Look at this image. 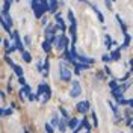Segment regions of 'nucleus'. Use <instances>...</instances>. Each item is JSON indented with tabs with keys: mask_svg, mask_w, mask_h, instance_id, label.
I'll return each mask as SVG.
<instances>
[{
	"mask_svg": "<svg viewBox=\"0 0 133 133\" xmlns=\"http://www.w3.org/2000/svg\"><path fill=\"white\" fill-rule=\"evenodd\" d=\"M3 44H5V47H6V49H8L9 45H11V42H9V39H5V41H3Z\"/></svg>",
	"mask_w": 133,
	"mask_h": 133,
	"instance_id": "cd10ccee",
	"label": "nucleus"
},
{
	"mask_svg": "<svg viewBox=\"0 0 133 133\" xmlns=\"http://www.w3.org/2000/svg\"><path fill=\"white\" fill-rule=\"evenodd\" d=\"M130 39H132V38H130V35H129V33H125V36H124V45H123V47H129V44H130Z\"/></svg>",
	"mask_w": 133,
	"mask_h": 133,
	"instance_id": "a211bd4d",
	"label": "nucleus"
},
{
	"mask_svg": "<svg viewBox=\"0 0 133 133\" xmlns=\"http://www.w3.org/2000/svg\"><path fill=\"white\" fill-rule=\"evenodd\" d=\"M18 82L21 83V85H26V80H24V77H18Z\"/></svg>",
	"mask_w": 133,
	"mask_h": 133,
	"instance_id": "bb28decb",
	"label": "nucleus"
},
{
	"mask_svg": "<svg viewBox=\"0 0 133 133\" xmlns=\"http://www.w3.org/2000/svg\"><path fill=\"white\" fill-rule=\"evenodd\" d=\"M59 74H61V79L62 80H70L71 79V71L65 66V62H61L59 64Z\"/></svg>",
	"mask_w": 133,
	"mask_h": 133,
	"instance_id": "7ed1b4c3",
	"label": "nucleus"
},
{
	"mask_svg": "<svg viewBox=\"0 0 133 133\" xmlns=\"http://www.w3.org/2000/svg\"><path fill=\"white\" fill-rule=\"evenodd\" d=\"M119 58H121V50L118 47L116 50H114V51L110 53V61H118Z\"/></svg>",
	"mask_w": 133,
	"mask_h": 133,
	"instance_id": "6e6552de",
	"label": "nucleus"
},
{
	"mask_svg": "<svg viewBox=\"0 0 133 133\" xmlns=\"http://www.w3.org/2000/svg\"><path fill=\"white\" fill-rule=\"evenodd\" d=\"M14 51H17V47L14 45V44H11L8 49H6V56H8V55H11V53H14Z\"/></svg>",
	"mask_w": 133,
	"mask_h": 133,
	"instance_id": "f3484780",
	"label": "nucleus"
},
{
	"mask_svg": "<svg viewBox=\"0 0 133 133\" xmlns=\"http://www.w3.org/2000/svg\"><path fill=\"white\" fill-rule=\"evenodd\" d=\"M58 127H59V130H61V132H65V130H66V124H65V121H62V119H61V121L58 123Z\"/></svg>",
	"mask_w": 133,
	"mask_h": 133,
	"instance_id": "dca6fc26",
	"label": "nucleus"
},
{
	"mask_svg": "<svg viewBox=\"0 0 133 133\" xmlns=\"http://www.w3.org/2000/svg\"><path fill=\"white\" fill-rule=\"evenodd\" d=\"M0 42H2V38H0Z\"/></svg>",
	"mask_w": 133,
	"mask_h": 133,
	"instance_id": "473e14b6",
	"label": "nucleus"
},
{
	"mask_svg": "<svg viewBox=\"0 0 133 133\" xmlns=\"http://www.w3.org/2000/svg\"><path fill=\"white\" fill-rule=\"evenodd\" d=\"M3 115V110H2V109H0V116Z\"/></svg>",
	"mask_w": 133,
	"mask_h": 133,
	"instance_id": "7c9ffc66",
	"label": "nucleus"
},
{
	"mask_svg": "<svg viewBox=\"0 0 133 133\" xmlns=\"http://www.w3.org/2000/svg\"><path fill=\"white\" fill-rule=\"evenodd\" d=\"M82 94V88H80V83L77 82V80H73V85H71V91H70V95L76 98V97H79Z\"/></svg>",
	"mask_w": 133,
	"mask_h": 133,
	"instance_id": "20e7f679",
	"label": "nucleus"
},
{
	"mask_svg": "<svg viewBox=\"0 0 133 133\" xmlns=\"http://www.w3.org/2000/svg\"><path fill=\"white\" fill-rule=\"evenodd\" d=\"M27 98H29V101H33V100L36 98V95H35V94H29V95H27Z\"/></svg>",
	"mask_w": 133,
	"mask_h": 133,
	"instance_id": "4be33fe9",
	"label": "nucleus"
},
{
	"mask_svg": "<svg viewBox=\"0 0 133 133\" xmlns=\"http://www.w3.org/2000/svg\"><path fill=\"white\" fill-rule=\"evenodd\" d=\"M104 39H106V41H104V42H106V47L110 49V47H112V44H114V39H112L109 35H106V38H104Z\"/></svg>",
	"mask_w": 133,
	"mask_h": 133,
	"instance_id": "2eb2a0df",
	"label": "nucleus"
},
{
	"mask_svg": "<svg viewBox=\"0 0 133 133\" xmlns=\"http://www.w3.org/2000/svg\"><path fill=\"white\" fill-rule=\"evenodd\" d=\"M80 2H82V0H80Z\"/></svg>",
	"mask_w": 133,
	"mask_h": 133,
	"instance_id": "f704fd0d",
	"label": "nucleus"
},
{
	"mask_svg": "<svg viewBox=\"0 0 133 133\" xmlns=\"http://www.w3.org/2000/svg\"><path fill=\"white\" fill-rule=\"evenodd\" d=\"M61 114H62V115L65 116V118H68V112H66V110H65L64 108H61Z\"/></svg>",
	"mask_w": 133,
	"mask_h": 133,
	"instance_id": "5701e85b",
	"label": "nucleus"
},
{
	"mask_svg": "<svg viewBox=\"0 0 133 133\" xmlns=\"http://www.w3.org/2000/svg\"><path fill=\"white\" fill-rule=\"evenodd\" d=\"M89 5H91V8L94 9V11H95V14H97V17H98V20L101 21V23H103V21H104V17H103V14L100 12V9H97V6H94L92 3H89Z\"/></svg>",
	"mask_w": 133,
	"mask_h": 133,
	"instance_id": "1a4fd4ad",
	"label": "nucleus"
},
{
	"mask_svg": "<svg viewBox=\"0 0 133 133\" xmlns=\"http://www.w3.org/2000/svg\"><path fill=\"white\" fill-rule=\"evenodd\" d=\"M77 124H79V119H77V118H71V119L68 121V127H70V129H76Z\"/></svg>",
	"mask_w": 133,
	"mask_h": 133,
	"instance_id": "9b49d317",
	"label": "nucleus"
},
{
	"mask_svg": "<svg viewBox=\"0 0 133 133\" xmlns=\"http://www.w3.org/2000/svg\"><path fill=\"white\" fill-rule=\"evenodd\" d=\"M77 110H79L80 114L88 112V110H89V101H80V103H77Z\"/></svg>",
	"mask_w": 133,
	"mask_h": 133,
	"instance_id": "423d86ee",
	"label": "nucleus"
},
{
	"mask_svg": "<svg viewBox=\"0 0 133 133\" xmlns=\"http://www.w3.org/2000/svg\"><path fill=\"white\" fill-rule=\"evenodd\" d=\"M32 9L36 18H41L49 11V2L47 0H32Z\"/></svg>",
	"mask_w": 133,
	"mask_h": 133,
	"instance_id": "f257e3e1",
	"label": "nucleus"
},
{
	"mask_svg": "<svg viewBox=\"0 0 133 133\" xmlns=\"http://www.w3.org/2000/svg\"><path fill=\"white\" fill-rule=\"evenodd\" d=\"M0 17H2V20L5 21V24L11 29V27H12V15H11L9 12H2V15Z\"/></svg>",
	"mask_w": 133,
	"mask_h": 133,
	"instance_id": "39448f33",
	"label": "nucleus"
},
{
	"mask_svg": "<svg viewBox=\"0 0 133 133\" xmlns=\"http://www.w3.org/2000/svg\"><path fill=\"white\" fill-rule=\"evenodd\" d=\"M50 5H49V12H56V9H58V5L59 2L58 0H47Z\"/></svg>",
	"mask_w": 133,
	"mask_h": 133,
	"instance_id": "0eeeda50",
	"label": "nucleus"
},
{
	"mask_svg": "<svg viewBox=\"0 0 133 133\" xmlns=\"http://www.w3.org/2000/svg\"><path fill=\"white\" fill-rule=\"evenodd\" d=\"M51 123H53V125H58V123H59V119H58V116H56V115L53 116V121H51Z\"/></svg>",
	"mask_w": 133,
	"mask_h": 133,
	"instance_id": "b1692460",
	"label": "nucleus"
},
{
	"mask_svg": "<svg viewBox=\"0 0 133 133\" xmlns=\"http://www.w3.org/2000/svg\"><path fill=\"white\" fill-rule=\"evenodd\" d=\"M3 114H5V115H11V114H12V109H6V110H3Z\"/></svg>",
	"mask_w": 133,
	"mask_h": 133,
	"instance_id": "a878e982",
	"label": "nucleus"
},
{
	"mask_svg": "<svg viewBox=\"0 0 133 133\" xmlns=\"http://www.w3.org/2000/svg\"><path fill=\"white\" fill-rule=\"evenodd\" d=\"M109 86H110V89L114 91V89H115V88L118 86V85H116V82H110V83H109Z\"/></svg>",
	"mask_w": 133,
	"mask_h": 133,
	"instance_id": "412c9836",
	"label": "nucleus"
},
{
	"mask_svg": "<svg viewBox=\"0 0 133 133\" xmlns=\"http://www.w3.org/2000/svg\"><path fill=\"white\" fill-rule=\"evenodd\" d=\"M103 61H104V62L110 61V56H109V55H104V56H103Z\"/></svg>",
	"mask_w": 133,
	"mask_h": 133,
	"instance_id": "c85d7f7f",
	"label": "nucleus"
},
{
	"mask_svg": "<svg viewBox=\"0 0 133 133\" xmlns=\"http://www.w3.org/2000/svg\"><path fill=\"white\" fill-rule=\"evenodd\" d=\"M6 62H8V64H9V65H11V66H12V65H15V62H14L12 59H9L8 56H6Z\"/></svg>",
	"mask_w": 133,
	"mask_h": 133,
	"instance_id": "393cba45",
	"label": "nucleus"
},
{
	"mask_svg": "<svg viewBox=\"0 0 133 133\" xmlns=\"http://www.w3.org/2000/svg\"><path fill=\"white\" fill-rule=\"evenodd\" d=\"M56 49L59 51H66L68 50V38H66L65 35H62V36H56Z\"/></svg>",
	"mask_w": 133,
	"mask_h": 133,
	"instance_id": "f03ea898",
	"label": "nucleus"
},
{
	"mask_svg": "<svg viewBox=\"0 0 133 133\" xmlns=\"http://www.w3.org/2000/svg\"><path fill=\"white\" fill-rule=\"evenodd\" d=\"M21 58H23V61H26V62H30V61H32L30 53H29V51H26V50H23V51H21Z\"/></svg>",
	"mask_w": 133,
	"mask_h": 133,
	"instance_id": "9d476101",
	"label": "nucleus"
},
{
	"mask_svg": "<svg viewBox=\"0 0 133 133\" xmlns=\"http://www.w3.org/2000/svg\"><path fill=\"white\" fill-rule=\"evenodd\" d=\"M104 2H106V6H108L109 9L112 8V3H110V0H104Z\"/></svg>",
	"mask_w": 133,
	"mask_h": 133,
	"instance_id": "c756f323",
	"label": "nucleus"
},
{
	"mask_svg": "<svg viewBox=\"0 0 133 133\" xmlns=\"http://www.w3.org/2000/svg\"><path fill=\"white\" fill-rule=\"evenodd\" d=\"M12 70L15 71V74L18 76V77H23V68L18 65H12Z\"/></svg>",
	"mask_w": 133,
	"mask_h": 133,
	"instance_id": "f8f14e48",
	"label": "nucleus"
},
{
	"mask_svg": "<svg viewBox=\"0 0 133 133\" xmlns=\"http://www.w3.org/2000/svg\"><path fill=\"white\" fill-rule=\"evenodd\" d=\"M68 20L71 21V23H74L76 18H74V14H73V11H68Z\"/></svg>",
	"mask_w": 133,
	"mask_h": 133,
	"instance_id": "6ab92c4d",
	"label": "nucleus"
},
{
	"mask_svg": "<svg viewBox=\"0 0 133 133\" xmlns=\"http://www.w3.org/2000/svg\"><path fill=\"white\" fill-rule=\"evenodd\" d=\"M116 20H118V23H119V24H121V27H123V32L127 33V26H125V23L123 21V20H121V17L116 15Z\"/></svg>",
	"mask_w": 133,
	"mask_h": 133,
	"instance_id": "4468645a",
	"label": "nucleus"
},
{
	"mask_svg": "<svg viewBox=\"0 0 133 133\" xmlns=\"http://www.w3.org/2000/svg\"><path fill=\"white\" fill-rule=\"evenodd\" d=\"M24 133H29V132H27V130H26V132H24Z\"/></svg>",
	"mask_w": 133,
	"mask_h": 133,
	"instance_id": "2f4dec72",
	"label": "nucleus"
},
{
	"mask_svg": "<svg viewBox=\"0 0 133 133\" xmlns=\"http://www.w3.org/2000/svg\"><path fill=\"white\" fill-rule=\"evenodd\" d=\"M112 2H115V0H112Z\"/></svg>",
	"mask_w": 133,
	"mask_h": 133,
	"instance_id": "72a5a7b5",
	"label": "nucleus"
},
{
	"mask_svg": "<svg viewBox=\"0 0 133 133\" xmlns=\"http://www.w3.org/2000/svg\"><path fill=\"white\" fill-rule=\"evenodd\" d=\"M42 50H44L45 53H49L50 50H51V44H50L49 41H44L42 42Z\"/></svg>",
	"mask_w": 133,
	"mask_h": 133,
	"instance_id": "ddd939ff",
	"label": "nucleus"
},
{
	"mask_svg": "<svg viewBox=\"0 0 133 133\" xmlns=\"http://www.w3.org/2000/svg\"><path fill=\"white\" fill-rule=\"evenodd\" d=\"M45 130H47V133H53V127H51V124H45Z\"/></svg>",
	"mask_w": 133,
	"mask_h": 133,
	"instance_id": "aec40b11",
	"label": "nucleus"
}]
</instances>
